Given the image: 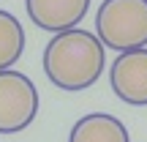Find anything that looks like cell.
I'll list each match as a JSON object with an SVG mask.
<instances>
[{
    "mask_svg": "<svg viewBox=\"0 0 147 142\" xmlns=\"http://www.w3.org/2000/svg\"><path fill=\"white\" fill-rule=\"evenodd\" d=\"M104 41L90 30H68L55 36L44 49V71L60 90L79 93L98 82L104 71Z\"/></svg>",
    "mask_w": 147,
    "mask_h": 142,
    "instance_id": "1",
    "label": "cell"
},
{
    "mask_svg": "<svg viewBox=\"0 0 147 142\" xmlns=\"http://www.w3.org/2000/svg\"><path fill=\"white\" fill-rule=\"evenodd\" d=\"M95 36L115 52L147 47V0H104L95 14Z\"/></svg>",
    "mask_w": 147,
    "mask_h": 142,
    "instance_id": "2",
    "label": "cell"
},
{
    "mask_svg": "<svg viewBox=\"0 0 147 142\" xmlns=\"http://www.w3.org/2000/svg\"><path fill=\"white\" fill-rule=\"evenodd\" d=\"M38 115V90L22 71H0V134H16Z\"/></svg>",
    "mask_w": 147,
    "mask_h": 142,
    "instance_id": "3",
    "label": "cell"
},
{
    "mask_svg": "<svg viewBox=\"0 0 147 142\" xmlns=\"http://www.w3.org/2000/svg\"><path fill=\"white\" fill-rule=\"evenodd\" d=\"M109 82L120 101L147 107V47L117 55L109 69Z\"/></svg>",
    "mask_w": 147,
    "mask_h": 142,
    "instance_id": "4",
    "label": "cell"
},
{
    "mask_svg": "<svg viewBox=\"0 0 147 142\" xmlns=\"http://www.w3.org/2000/svg\"><path fill=\"white\" fill-rule=\"evenodd\" d=\"M27 16L36 27L49 30L55 36L76 30L90 8V0H25Z\"/></svg>",
    "mask_w": 147,
    "mask_h": 142,
    "instance_id": "5",
    "label": "cell"
},
{
    "mask_svg": "<svg viewBox=\"0 0 147 142\" xmlns=\"http://www.w3.org/2000/svg\"><path fill=\"white\" fill-rule=\"evenodd\" d=\"M68 142H131V137L120 118L106 112H90L74 123Z\"/></svg>",
    "mask_w": 147,
    "mask_h": 142,
    "instance_id": "6",
    "label": "cell"
},
{
    "mask_svg": "<svg viewBox=\"0 0 147 142\" xmlns=\"http://www.w3.org/2000/svg\"><path fill=\"white\" fill-rule=\"evenodd\" d=\"M25 49V30L14 14L0 8V71H8Z\"/></svg>",
    "mask_w": 147,
    "mask_h": 142,
    "instance_id": "7",
    "label": "cell"
}]
</instances>
